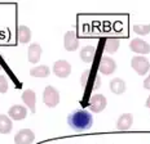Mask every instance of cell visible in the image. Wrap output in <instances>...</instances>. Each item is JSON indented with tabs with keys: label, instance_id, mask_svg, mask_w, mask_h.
<instances>
[{
	"label": "cell",
	"instance_id": "1",
	"mask_svg": "<svg viewBox=\"0 0 150 144\" xmlns=\"http://www.w3.org/2000/svg\"><path fill=\"white\" fill-rule=\"evenodd\" d=\"M67 124L73 130L78 131V133H83L92 127L93 116L87 109H78L69 115Z\"/></svg>",
	"mask_w": 150,
	"mask_h": 144
},
{
	"label": "cell",
	"instance_id": "2",
	"mask_svg": "<svg viewBox=\"0 0 150 144\" xmlns=\"http://www.w3.org/2000/svg\"><path fill=\"white\" fill-rule=\"evenodd\" d=\"M80 84L83 89H91V90H98L101 87V76L93 73L91 68L83 71L82 77H80Z\"/></svg>",
	"mask_w": 150,
	"mask_h": 144
},
{
	"label": "cell",
	"instance_id": "3",
	"mask_svg": "<svg viewBox=\"0 0 150 144\" xmlns=\"http://www.w3.org/2000/svg\"><path fill=\"white\" fill-rule=\"evenodd\" d=\"M43 102L49 108L57 107L58 103H60V93H58V90L56 87L48 85L44 89V93H43Z\"/></svg>",
	"mask_w": 150,
	"mask_h": 144
},
{
	"label": "cell",
	"instance_id": "4",
	"mask_svg": "<svg viewBox=\"0 0 150 144\" xmlns=\"http://www.w3.org/2000/svg\"><path fill=\"white\" fill-rule=\"evenodd\" d=\"M131 66L135 70V72L140 76H145L150 70V62L148 58H145L144 55H136L131 61Z\"/></svg>",
	"mask_w": 150,
	"mask_h": 144
},
{
	"label": "cell",
	"instance_id": "5",
	"mask_svg": "<svg viewBox=\"0 0 150 144\" xmlns=\"http://www.w3.org/2000/svg\"><path fill=\"white\" fill-rule=\"evenodd\" d=\"M89 109L95 113H100L106 108V104H108V101L102 94H93L89 98Z\"/></svg>",
	"mask_w": 150,
	"mask_h": 144
},
{
	"label": "cell",
	"instance_id": "6",
	"mask_svg": "<svg viewBox=\"0 0 150 144\" xmlns=\"http://www.w3.org/2000/svg\"><path fill=\"white\" fill-rule=\"evenodd\" d=\"M53 72L60 79H66L71 73V64L67 61L60 59V61L54 62V64H53Z\"/></svg>",
	"mask_w": 150,
	"mask_h": 144
},
{
	"label": "cell",
	"instance_id": "7",
	"mask_svg": "<svg viewBox=\"0 0 150 144\" xmlns=\"http://www.w3.org/2000/svg\"><path fill=\"white\" fill-rule=\"evenodd\" d=\"M115 70H117V63H115V61L112 58L104 55V57L100 59L98 71L101 72L102 75H106V76H109V75L114 73Z\"/></svg>",
	"mask_w": 150,
	"mask_h": 144
},
{
	"label": "cell",
	"instance_id": "8",
	"mask_svg": "<svg viewBox=\"0 0 150 144\" xmlns=\"http://www.w3.org/2000/svg\"><path fill=\"white\" fill-rule=\"evenodd\" d=\"M35 140V134L30 129H22L20 130L14 136L16 144H31Z\"/></svg>",
	"mask_w": 150,
	"mask_h": 144
},
{
	"label": "cell",
	"instance_id": "9",
	"mask_svg": "<svg viewBox=\"0 0 150 144\" xmlns=\"http://www.w3.org/2000/svg\"><path fill=\"white\" fill-rule=\"evenodd\" d=\"M64 46L67 52H74L79 48V40L75 31H67L64 36Z\"/></svg>",
	"mask_w": 150,
	"mask_h": 144
},
{
	"label": "cell",
	"instance_id": "10",
	"mask_svg": "<svg viewBox=\"0 0 150 144\" xmlns=\"http://www.w3.org/2000/svg\"><path fill=\"white\" fill-rule=\"evenodd\" d=\"M129 49L137 54H148L150 52V45L142 39H133L129 43Z\"/></svg>",
	"mask_w": 150,
	"mask_h": 144
},
{
	"label": "cell",
	"instance_id": "11",
	"mask_svg": "<svg viewBox=\"0 0 150 144\" xmlns=\"http://www.w3.org/2000/svg\"><path fill=\"white\" fill-rule=\"evenodd\" d=\"M8 116L11 117V120L21 121V120H23V118H26L27 109H26V107H23V106H21V104L12 106L8 111Z\"/></svg>",
	"mask_w": 150,
	"mask_h": 144
},
{
	"label": "cell",
	"instance_id": "12",
	"mask_svg": "<svg viewBox=\"0 0 150 144\" xmlns=\"http://www.w3.org/2000/svg\"><path fill=\"white\" fill-rule=\"evenodd\" d=\"M21 98H22L23 103L27 106V107L30 108L31 113H35L36 111V107H35V103H36V95H35V92L31 89H26L23 90L22 95H21Z\"/></svg>",
	"mask_w": 150,
	"mask_h": 144
},
{
	"label": "cell",
	"instance_id": "13",
	"mask_svg": "<svg viewBox=\"0 0 150 144\" xmlns=\"http://www.w3.org/2000/svg\"><path fill=\"white\" fill-rule=\"evenodd\" d=\"M132 124H133V116L131 113H123L117 120L115 126H117V129L120 130V131H127V130L131 129Z\"/></svg>",
	"mask_w": 150,
	"mask_h": 144
},
{
	"label": "cell",
	"instance_id": "14",
	"mask_svg": "<svg viewBox=\"0 0 150 144\" xmlns=\"http://www.w3.org/2000/svg\"><path fill=\"white\" fill-rule=\"evenodd\" d=\"M42 46L39 44H31L29 46V50H27V58H29L30 63H38L40 61V57H42Z\"/></svg>",
	"mask_w": 150,
	"mask_h": 144
},
{
	"label": "cell",
	"instance_id": "15",
	"mask_svg": "<svg viewBox=\"0 0 150 144\" xmlns=\"http://www.w3.org/2000/svg\"><path fill=\"white\" fill-rule=\"evenodd\" d=\"M17 40L21 44H27L31 40V30L27 26H21L17 27Z\"/></svg>",
	"mask_w": 150,
	"mask_h": 144
},
{
	"label": "cell",
	"instance_id": "16",
	"mask_svg": "<svg viewBox=\"0 0 150 144\" xmlns=\"http://www.w3.org/2000/svg\"><path fill=\"white\" fill-rule=\"evenodd\" d=\"M110 90L117 95H120L126 92V82H124L123 79H119V77H115L110 81Z\"/></svg>",
	"mask_w": 150,
	"mask_h": 144
},
{
	"label": "cell",
	"instance_id": "17",
	"mask_svg": "<svg viewBox=\"0 0 150 144\" xmlns=\"http://www.w3.org/2000/svg\"><path fill=\"white\" fill-rule=\"evenodd\" d=\"M96 55V49L92 45H87L80 50V59L84 63H91Z\"/></svg>",
	"mask_w": 150,
	"mask_h": 144
},
{
	"label": "cell",
	"instance_id": "18",
	"mask_svg": "<svg viewBox=\"0 0 150 144\" xmlns=\"http://www.w3.org/2000/svg\"><path fill=\"white\" fill-rule=\"evenodd\" d=\"M13 129L11 117L7 115H0V134H9Z\"/></svg>",
	"mask_w": 150,
	"mask_h": 144
},
{
	"label": "cell",
	"instance_id": "19",
	"mask_svg": "<svg viewBox=\"0 0 150 144\" xmlns=\"http://www.w3.org/2000/svg\"><path fill=\"white\" fill-rule=\"evenodd\" d=\"M30 75L33 77H48L51 75V70L48 66H36L30 70Z\"/></svg>",
	"mask_w": 150,
	"mask_h": 144
},
{
	"label": "cell",
	"instance_id": "20",
	"mask_svg": "<svg viewBox=\"0 0 150 144\" xmlns=\"http://www.w3.org/2000/svg\"><path fill=\"white\" fill-rule=\"evenodd\" d=\"M120 46V41L118 39H108L105 41V52L109 53V54H114L117 53V50Z\"/></svg>",
	"mask_w": 150,
	"mask_h": 144
},
{
	"label": "cell",
	"instance_id": "21",
	"mask_svg": "<svg viewBox=\"0 0 150 144\" xmlns=\"http://www.w3.org/2000/svg\"><path fill=\"white\" fill-rule=\"evenodd\" d=\"M133 31L137 34V35L145 36L150 34V24H135L133 26Z\"/></svg>",
	"mask_w": 150,
	"mask_h": 144
},
{
	"label": "cell",
	"instance_id": "22",
	"mask_svg": "<svg viewBox=\"0 0 150 144\" xmlns=\"http://www.w3.org/2000/svg\"><path fill=\"white\" fill-rule=\"evenodd\" d=\"M7 92H8V80L5 76L0 75V93L5 94Z\"/></svg>",
	"mask_w": 150,
	"mask_h": 144
},
{
	"label": "cell",
	"instance_id": "23",
	"mask_svg": "<svg viewBox=\"0 0 150 144\" xmlns=\"http://www.w3.org/2000/svg\"><path fill=\"white\" fill-rule=\"evenodd\" d=\"M144 87L146 90H150V75H148V77L144 80Z\"/></svg>",
	"mask_w": 150,
	"mask_h": 144
},
{
	"label": "cell",
	"instance_id": "24",
	"mask_svg": "<svg viewBox=\"0 0 150 144\" xmlns=\"http://www.w3.org/2000/svg\"><path fill=\"white\" fill-rule=\"evenodd\" d=\"M145 106L148 108H150V95H149V98H148V101H146V103H145Z\"/></svg>",
	"mask_w": 150,
	"mask_h": 144
},
{
	"label": "cell",
	"instance_id": "25",
	"mask_svg": "<svg viewBox=\"0 0 150 144\" xmlns=\"http://www.w3.org/2000/svg\"><path fill=\"white\" fill-rule=\"evenodd\" d=\"M0 70H1V64H0Z\"/></svg>",
	"mask_w": 150,
	"mask_h": 144
}]
</instances>
